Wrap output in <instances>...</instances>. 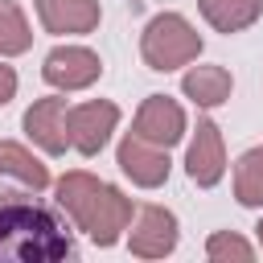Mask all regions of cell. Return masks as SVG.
Returning <instances> with one entry per match:
<instances>
[{"label":"cell","instance_id":"obj_7","mask_svg":"<svg viewBox=\"0 0 263 263\" xmlns=\"http://www.w3.org/2000/svg\"><path fill=\"white\" fill-rule=\"evenodd\" d=\"M127 230H132L127 234V251L136 259H164V255L177 251V238H181L177 214L164 210V205H140L136 210V222Z\"/></svg>","mask_w":263,"mask_h":263},{"label":"cell","instance_id":"obj_4","mask_svg":"<svg viewBox=\"0 0 263 263\" xmlns=\"http://www.w3.org/2000/svg\"><path fill=\"white\" fill-rule=\"evenodd\" d=\"M99 74H103V62H99V53L95 49H86V45H53L49 53H45V62H41V78L53 86V90H86V86H95L99 82Z\"/></svg>","mask_w":263,"mask_h":263},{"label":"cell","instance_id":"obj_12","mask_svg":"<svg viewBox=\"0 0 263 263\" xmlns=\"http://www.w3.org/2000/svg\"><path fill=\"white\" fill-rule=\"evenodd\" d=\"M181 90H185V99H193V107L210 111V107H222L230 99L234 78L226 66H189L181 78Z\"/></svg>","mask_w":263,"mask_h":263},{"label":"cell","instance_id":"obj_6","mask_svg":"<svg viewBox=\"0 0 263 263\" xmlns=\"http://www.w3.org/2000/svg\"><path fill=\"white\" fill-rule=\"evenodd\" d=\"M66 119H70V103H66V95L58 90V95L33 99V107L25 111L21 127H25V136H29L45 156H62V152L70 148V127H66Z\"/></svg>","mask_w":263,"mask_h":263},{"label":"cell","instance_id":"obj_3","mask_svg":"<svg viewBox=\"0 0 263 263\" xmlns=\"http://www.w3.org/2000/svg\"><path fill=\"white\" fill-rule=\"evenodd\" d=\"M132 214H136L132 197H127L119 185L99 181V189H95L70 218H74V226H78L95 247H115V242L123 238V230L132 226Z\"/></svg>","mask_w":263,"mask_h":263},{"label":"cell","instance_id":"obj_17","mask_svg":"<svg viewBox=\"0 0 263 263\" xmlns=\"http://www.w3.org/2000/svg\"><path fill=\"white\" fill-rule=\"evenodd\" d=\"M205 255H210L214 263H230V259L251 263V259H255V247H251L242 234H234V230H214V234L205 238Z\"/></svg>","mask_w":263,"mask_h":263},{"label":"cell","instance_id":"obj_1","mask_svg":"<svg viewBox=\"0 0 263 263\" xmlns=\"http://www.w3.org/2000/svg\"><path fill=\"white\" fill-rule=\"evenodd\" d=\"M74 242L62 222L33 197H0V263H62Z\"/></svg>","mask_w":263,"mask_h":263},{"label":"cell","instance_id":"obj_16","mask_svg":"<svg viewBox=\"0 0 263 263\" xmlns=\"http://www.w3.org/2000/svg\"><path fill=\"white\" fill-rule=\"evenodd\" d=\"M33 45V29L16 0H0V58H21Z\"/></svg>","mask_w":263,"mask_h":263},{"label":"cell","instance_id":"obj_13","mask_svg":"<svg viewBox=\"0 0 263 263\" xmlns=\"http://www.w3.org/2000/svg\"><path fill=\"white\" fill-rule=\"evenodd\" d=\"M0 177H4V181H16V185L29 189V193L49 189V168H45L25 144H16V140H0Z\"/></svg>","mask_w":263,"mask_h":263},{"label":"cell","instance_id":"obj_10","mask_svg":"<svg viewBox=\"0 0 263 263\" xmlns=\"http://www.w3.org/2000/svg\"><path fill=\"white\" fill-rule=\"evenodd\" d=\"M185 173L201 189H214L226 177V144H222V132L214 119H197V132L185 152Z\"/></svg>","mask_w":263,"mask_h":263},{"label":"cell","instance_id":"obj_8","mask_svg":"<svg viewBox=\"0 0 263 263\" xmlns=\"http://www.w3.org/2000/svg\"><path fill=\"white\" fill-rule=\"evenodd\" d=\"M132 136H140V140H148L156 148L181 144L185 140V111H181V103L168 99V95H148L140 103L136 119H132Z\"/></svg>","mask_w":263,"mask_h":263},{"label":"cell","instance_id":"obj_9","mask_svg":"<svg viewBox=\"0 0 263 263\" xmlns=\"http://www.w3.org/2000/svg\"><path fill=\"white\" fill-rule=\"evenodd\" d=\"M115 164H119V173L132 177V185H140V189H160V185L168 181V168H173L168 148H156V144H148V140H140V136H132V132L119 140Z\"/></svg>","mask_w":263,"mask_h":263},{"label":"cell","instance_id":"obj_18","mask_svg":"<svg viewBox=\"0 0 263 263\" xmlns=\"http://www.w3.org/2000/svg\"><path fill=\"white\" fill-rule=\"evenodd\" d=\"M16 99V70L0 62V107H8Z\"/></svg>","mask_w":263,"mask_h":263},{"label":"cell","instance_id":"obj_2","mask_svg":"<svg viewBox=\"0 0 263 263\" xmlns=\"http://www.w3.org/2000/svg\"><path fill=\"white\" fill-rule=\"evenodd\" d=\"M197 53H201V33L181 12H156L140 33V58L156 74H168V70L197 62Z\"/></svg>","mask_w":263,"mask_h":263},{"label":"cell","instance_id":"obj_19","mask_svg":"<svg viewBox=\"0 0 263 263\" xmlns=\"http://www.w3.org/2000/svg\"><path fill=\"white\" fill-rule=\"evenodd\" d=\"M255 238H259V247H263V222H259V226H255Z\"/></svg>","mask_w":263,"mask_h":263},{"label":"cell","instance_id":"obj_14","mask_svg":"<svg viewBox=\"0 0 263 263\" xmlns=\"http://www.w3.org/2000/svg\"><path fill=\"white\" fill-rule=\"evenodd\" d=\"M197 8L205 16V25L214 33H226V37L251 29L263 16V0H197Z\"/></svg>","mask_w":263,"mask_h":263},{"label":"cell","instance_id":"obj_5","mask_svg":"<svg viewBox=\"0 0 263 263\" xmlns=\"http://www.w3.org/2000/svg\"><path fill=\"white\" fill-rule=\"evenodd\" d=\"M70 148L82 156H99L111 140V132L119 127V107L111 99H86L78 107H70Z\"/></svg>","mask_w":263,"mask_h":263},{"label":"cell","instance_id":"obj_15","mask_svg":"<svg viewBox=\"0 0 263 263\" xmlns=\"http://www.w3.org/2000/svg\"><path fill=\"white\" fill-rule=\"evenodd\" d=\"M234 197L247 210H263V148H247L234 160Z\"/></svg>","mask_w":263,"mask_h":263},{"label":"cell","instance_id":"obj_11","mask_svg":"<svg viewBox=\"0 0 263 263\" xmlns=\"http://www.w3.org/2000/svg\"><path fill=\"white\" fill-rule=\"evenodd\" d=\"M37 4V21L45 33L53 37H82L99 29V0H33Z\"/></svg>","mask_w":263,"mask_h":263}]
</instances>
